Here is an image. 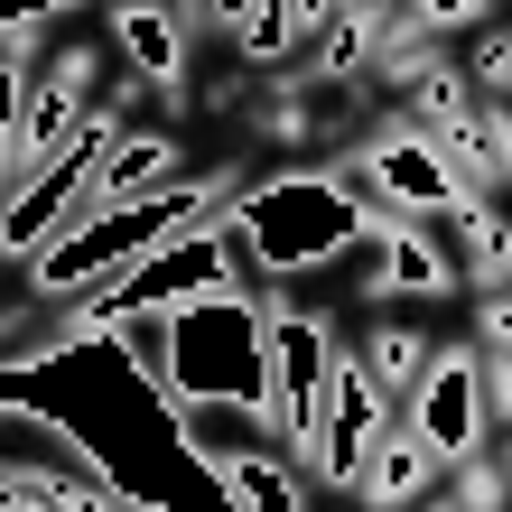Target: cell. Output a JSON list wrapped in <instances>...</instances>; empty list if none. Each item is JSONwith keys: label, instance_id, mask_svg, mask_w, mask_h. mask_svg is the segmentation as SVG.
Masks as SVG:
<instances>
[{"label": "cell", "instance_id": "6", "mask_svg": "<svg viewBox=\"0 0 512 512\" xmlns=\"http://www.w3.org/2000/svg\"><path fill=\"white\" fill-rule=\"evenodd\" d=\"M447 457L429 438H419V419H382L373 447H364V475H354V494H373V503H410V494H429V475Z\"/></svg>", "mask_w": 512, "mask_h": 512}, {"label": "cell", "instance_id": "11", "mask_svg": "<svg viewBox=\"0 0 512 512\" xmlns=\"http://www.w3.org/2000/svg\"><path fill=\"white\" fill-rule=\"evenodd\" d=\"M457 233H466V252H475V280L512 289V224H494L485 205H457Z\"/></svg>", "mask_w": 512, "mask_h": 512}, {"label": "cell", "instance_id": "3", "mask_svg": "<svg viewBox=\"0 0 512 512\" xmlns=\"http://www.w3.org/2000/svg\"><path fill=\"white\" fill-rule=\"evenodd\" d=\"M0 466L66 475V485L94 503V512H112V503H131V512H140V494H131V485H112V466L66 429V419H47V410H28V401H0Z\"/></svg>", "mask_w": 512, "mask_h": 512}, {"label": "cell", "instance_id": "8", "mask_svg": "<svg viewBox=\"0 0 512 512\" xmlns=\"http://www.w3.org/2000/svg\"><path fill=\"white\" fill-rule=\"evenodd\" d=\"M112 38H122V56L140 75L187 66V28H177V10H159V0H122V10H112Z\"/></svg>", "mask_w": 512, "mask_h": 512}, {"label": "cell", "instance_id": "2", "mask_svg": "<svg viewBox=\"0 0 512 512\" xmlns=\"http://www.w3.org/2000/svg\"><path fill=\"white\" fill-rule=\"evenodd\" d=\"M364 205H466V187L447 177V159H438V140L419 131V122H382V131H364V149L336 168Z\"/></svg>", "mask_w": 512, "mask_h": 512}, {"label": "cell", "instance_id": "7", "mask_svg": "<svg viewBox=\"0 0 512 512\" xmlns=\"http://www.w3.org/2000/svg\"><path fill=\"white\" fill-rule=\"evenodd\" d=\"M364 373L382 391V419H419V382H429V345L410 336V326H382L364 345Z\"/></svg>", "mask_w": 512, "mask_h": 512}, {"label": "cell", "instance_id": "15", "mask_svg": "<svg viewBox=\"0 0 512 512\" xmlns=\"http://www.w3.org/2000/svg\"><path fill=\"white\" fill-rule=\"evenodd\" d=\"M475 317H485V345H494V354H512V298H503V289H485V308H475Z\"/></svg>", "mask_w": 512, "mask_h": 512}, {"label": "cell", "instance_id": "4", "mask_svg": "<svg viewBox=\"0 0 512 512\" xmlns=\"http://www.w3.org/2000/svg\"><path fill=\"white\" fill-rule=\"evenodd\" d=\"M168 419H177V447H187L205 475H224L243 457H289L280 429H270V410H261V391H187Z\"/></svg>", "mask_w": 512, "mask_h": 512}, {"label": "cell", "instance_id": "10", "mask_svg": "<svg viewBox=\"0 0 512 512\" xmlns=\"http://www.w3.org/2000/svg\"><path fill=\"white\" fill-rule=\"evenodd\" d=\"M215 485L233 494V503H261V512H298V503H308V485H298V475H280V466H270V457H243V466H224L215 475Z\"/></svg>", "mask_w": 512, "mask_h": 512}, {"label": "cell", "instance_id": "13", "mask_svg": "<svg viewBox=\"0 0 512 512\" xmlns=\"http://www.w3.org/2000/svg\"><path fill=\"white\" fill-rule=\"evenodd\" d=\"M475 149H485V177H494V187H512V122L485 112V103H475Z\"/></svg>", "mask_w": 512, "mask_h": 512}, {"label": "cell", "instance_id": "9", "mask_svg": "<svg viewBox=\"0 0 512 512\" xmlns=\"http://www.w3.org/2000/svg\"><path fill=\"white\" fill-rule=\"evenodd\" d=\"M149 187H177V140H159V131L122 140V159H112V205H103V215H140Z\"/></svg>", "mask_w": 512, "mask_h": 512}, {"label": "cell", "instance_id": "16", "mask_svg": "<svg viewBox=\"0 0 512 512\" xmlns=\"http://www.w3.org/2000/svg\"><path fill=\"white\" fill-rule=\"evenodd\" d=\"M47 10H66V0H0V38H10V28H38Z\"/></svg>", "mask_w": 512, "mask_h": 512}, {"label": "cell", "instance_id": "12", "mask_svg": "<svg viewBox=\"0 0 512 512\" xmlns=\"http://www.w3.org/2000/svg\"><path fill=\"white\" fill-rule=\"evenodd\" d=\"M410 28V38H447V28H466V19H485V0H401V10H391Z\"/></svg>", "mask_w": 512, "mask_h": 512}, {"label": "cell", "instance_id": "14", "mask_svg": "<svg viewBox=\"0 0 512 512\" xmlns=\"http://www.w3.org/2000/svg\"><path fill=\"white\" fill-rule=\"evenodd\" d=\"M466 75L485 84V94H512V28H494V38H485V56H475Z\"/></svg>", "mask_w": 512, "mask_h": 512}, {"label": "cell", "instance_id": "17", "mask_svg": "<svg viewBox=\"0 0 512 512\" xmlns=\"http://www.w3.org/2000/svg\"><path fill=\"white\" fill-rule=\"evenodd\" d=\"M364 10H382V0H317V19H364Z\"/></svg>", "mask_w": 512, "mask_h": 512}, {"label": "cell", "instance_id": "1", "mask_svg": "<svg viewBox=\"0 0 512 512\" xmlns=\"http://www.w3.org/2000/svg\"><path fill=\"white\" fill-rule=\"evenodd\" d=\"M243 224H252V243H261L270 270H317V261H336L354 233H364V196H354L336 168L270 177L261 196H243Z\"/></svg>", "mask_w": 512, "mask_h": 512}, {"label": "cell", "instance_id": "5", "mask_svg": "<svg viewBox=\"0 0 512 512\" xmlns=\"http://www.w3.org/2000/svg\"><path fill=\"white\" fill-rule=\"evenodd\" d=\"M475 419H485V373H475V354H429V382H419V438L457 466V457H475Z\"/></svg>", "mask_w": 512, "mask_h": 512}]
</instances>
